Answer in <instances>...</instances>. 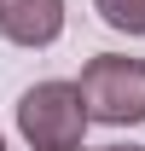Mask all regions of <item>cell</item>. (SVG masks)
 <instances>
[{"label":"cell","instance_id":"cell-1","mask_svg":"<svg viewBox=\"0 0 145 151\" xmlns=\"http://www.w3.org/2000/svg\"><path fill=\"white\" fill-rule=\"evenodd\" d=\"M81 105H87V122H105V128H134L145 122V58L128 52H99L81 64Z\"/></svg>","mask_w":145,"mask_h":151},{"label":"cell","instance_id":"cell-2","mask_svg":"<svg viewBox=\"0 0 145 151\" xmlns=\"http://www.w3.org/2000/svg\"><path fill=\"white\" fill-rule=\"evenodd\" d=\"M18 134L35 151H70L87 134V105L75 81H35L18 99Z\"/></svg>","mask_w":145,"mask_h":151},{"label":"cell","instance_id":"cell-3","mask_svg":"<svg viewBox=\"0 0 145 151\" xmlns=\"http://www.w3.org/2000/svg\"><path fill=\"white\" fill-rule=\"evenodd\" d=\"M0 35L12 47H52L64 35V0H0Z\"/></svg>","mask_w":145,"mask_h":151},{"label":"cell","instance_id":"cell-4","mask_svg":"<svg viewBox=\"0 0 145 151\" xmlns=\"http://www.w3.org/2000/svg\"><path fill=\"white\" fill-rule=\"evenodd\" d=\"M93 12L116 35H145V0H93Z\"/></svg>","mask_w":145,"mask_h":151},{"label":"cell","instance_id":"cell-5","mask_svg":"<svg viewBox=\"0 0 145 151\" xmlns=\"http://www.w3.org/2000/svg\"><path fill=\"white\" fill-rule=\"evenodd\" d=\"M99 151H145V145H99Z\"/></svg>","mask_w":145,"mask_h":151},{"label":"cell","instance_id":"cell-6","mask_svg":"<svg viewBox=\"0 0 145 151\" xmlns=\"http://www.w3.org/2000/svg\"><path fill=\"white\" fill-rule=\"evenodd\" d=\"M0 151H6V134H0Z\"/></svg>","mask_w":145,"mask_h":151},{"label":"cell","instance_id":"cell-7","mask_svg":"<svg viewBox=\"0 0 145 151\" xmlns=\"http://www.w3.org/2000/svg\"><path fill=\"white\" fill-rule=\"evenodd\" d=\"M70 151H87V145H70Z\"/></svg>","mask_w":145,"mask_h":151}]
</instances>
